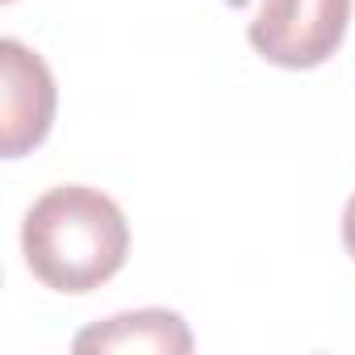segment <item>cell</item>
I'll return each mask as SVG.
<instances>
[{"label": "cell", "instance_id": "6da1fadb", "mask_svg": "<svg viewBox=\"0 0 355 355\" xmlns=\"http://www.w3.org/2000/svg\"><path fill=\"white\" fill-rule=\"evenodd\" d=\"M30 272L55 293H92L113 280L130 251V226L101 189L59 184L34 201L21 226Z\"/></svg>", "mask_w": 355, "mask_h": 355}, {"label": "cell", "instance_id": "7a4b0ae2", "mask_svg": "<svg viewBox=\"0 0 355 355\" xmlns=\"http://www.w3.org/2000/svg\"><path fill=\"white\" fill-rule=\"evenodd\" d=\"M351 21V0H259L251 17V46L276 67H318L326 63Z\"/></svg>", "mask_w": 355, "mask_h": 355}, {"label": "cell", "instance_id": "3957f363", "mask_svg": "<svg viewBox=\"0 0 355 355\" xmlns=\"http://www.w3.org/2000/svg\"><path fill=\"white\" fill-rule=\"evenodd\" d=\"M0 76H5V155L17 159L51 134L55 80L51 67L17 38L0 42Z\"/></svg>", "mask_w": 355, "mask_h": 355}, {"label": "cell", "instance_id": "277c9868", "mask_svg": "<svg viewBox=\"0 0 355 355\" xmlns=\"http://www.w3.org/2000/svg\"><path fill=\"white\" fill-rule=\"evenodd\" d=\"M76 351H163V355H184V351H193V334H189L180 313L138 309V313H117V318L76 334Z\"/></svg>", "mask_w": 355, "mask_h": 355}, {"label": "cell", "instance_id": "5b68a950", "mask_svg": "<svg viewBox=\"0 0 355 355\" xmlns=\"http://www.w3.org/2000/svg\"><path fill=\"white\" fill-rule=\"evenodd\" d=\"M343 243H347V251H351V259H355V193H351V201H347V209H343Z\"/></svg>", "mask_w": 355, "mask_h": 355}]
</instances>
